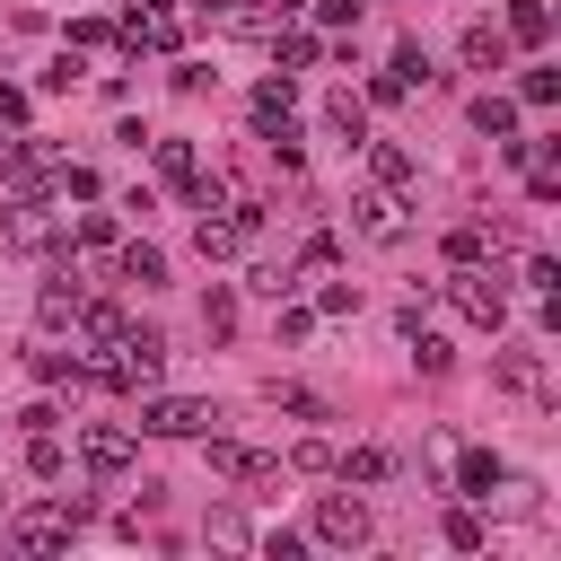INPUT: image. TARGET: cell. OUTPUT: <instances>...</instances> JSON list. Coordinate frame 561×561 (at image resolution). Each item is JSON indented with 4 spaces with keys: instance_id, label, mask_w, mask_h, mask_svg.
<instances>
[{
    "instance_id": "cell-12",
    "label": "cell",
    "mask_w": 561,
    "mask_h": 561,
    "mask_svg": "<svg viewBox=\"0 0 561 561\" xmlns=\"http://www.w3.org/2000/svg\"><path fill=\"white\" fill-rule=\"evenodd\" d=\"M500 35H508V44H543V35H552V9H543V0H508V26H500Z\"/></svg>"
},
{
    "instance_id": "cell-10",
    "label": "cell",
    "mask_w": 561,
    "mask_h": 561,
    "mask_svg": "<svg viewBox=\"0 0 561 561\" xmlns=\"http://www.w3.org/2000/svg\"><path fill=\"white\" fill-rule=\"evenodd\" d=\"M289 105H298V96H289V79H263V88H254V131L272 140V131L289 123Z\"/></svg>"
},
{
    "instance_id": "cell-11",
    "label": "cell",
    "mask_w": 561,
    "mask_h": 561,
    "mask_svg": "<svg viewBox=\"0 0 561 561\" xmlns=\"http://www.w3.org/2000/svg\"><path fill=\"white\" fill-rule=\"evenodd\" d=\"M500 482H508V473H500V456H482V447H473V456L456 465V491H465V500H491Z\"/></svg>"
},
{
    "instance_id": "cell-23",
    "label": "cell",
    "mask_w": 561,
    "mask_h": 561,
    "mask_svg": "<svg viewBox=\"0 0 561 561\" xmlns=\"http://www.w3.org/2000/svg\"><path fill=\"white\" fill-rule=\"evenodd\" d=\"M158 175L184 184V175H193V140H158Z\"/></svg>"
},
{
    "instance_id": "cell-3",
    "label": "cell",
    "mask_w": 561,
    "mask_h": 561,
    "mask_svg": "<svg viewBox=\"0 0 561 561\" xmlns=\"http://www.w3.org/2000/svg\"><path fill=\"white\" fill-rule=\"evenodd\" d=\"M447 298H456V316H465V324H482V333H500V324H508V289H500L482 263H456Z\"/></svg>"
},
{
    "instance_id": "cell-27",
    "label": "cell",
    "mask_w": 561,
    "mask_h": 561,
    "mask_svg": "<svg viewBox=\"0 0 561 561\" xmlns=\"http://www.w3.org/2000/svg\"><path fill=\"white\" fill-rule=\"evenodd\" d=\"M272 403H280V412H298V421H316V412H324L307 386H272Z\"/></svg>"
},
{
    "instance_id": "cell-9",
    "label": "cell",
    "mask_w": 561,
    "mask_h": 561,
    "mask_svg": "<svg viewBox=\"0 0 561 561\" xmlns=\"http://www.w3.org/2000/svg\"><path fill=\"white\" fill-rule=\"evenodd\" d=\"M79 456H88V473H123V465H131V430H105V421H96V430L79 438Z\"/></svg>"
},
{
    "instance_id": "cell-4",
    "label": "cell",
    "mask_w": 561,
    "mask_h": 561,
    "mask_svg": "<svg viewBox=\"0 0 561 561\" xmlns=\"http://www.w3.org/2000/svg\"><path fill=\"white\" fill-rule=\"evenodd\" d=\"M210 421H219V412H210V403H193V394H158V403L140 412V430H149V438H202Z\"/></svg>"
},
{
    "instance_id": "cell-6",
    "label": "cell",
    "mask_w": 561,
    "mask_h": 561,
    "mask_svg": "<svg viewBox=\"0 0 561 561\" xmlns=\"http://www.w3.org/2000/svg\"><path fill=\"white\" fill-rule=\"evenodd\" d=\"M316 535L351 552V543H368V508H359L351 491H324V500H316Z\"/></svg>"
},
{
    "instance_id": "cell-2",
    "label": "cell",
    "mask_w": 561,
    "mask_h": 561,
    "mask_svg": "<svg viewBox=\"0 0 561 561\" xmlns=\"http://www.w3.org/2000/svg\"><path fill=\"white\" fill-rule=\"evenodd\" d=\"M79 526H88V500H79V491H61L53 508H18V517H9V535H18L26 552H53V543H70Z\"/></svg>"
},
{
    "instance_id": "cell-28",
    "label": "cell",
    "mask_w": 561,
    "mask_h": 561,
    "mask_svg": "<svg viewBox=\"0 0 561 561\" xmlns=\"http://www.w3.org/2000/svg\"><path fill=\"white\" fill-rule=\"evenodd\" d=\"M377 175H386V184L403 193V184H412V158H403V149H377Z\"/></svg>"
},
{
    "instance_id": "cell-26",
    "label": "cell",
    "mask_w": 561,
    "mask_h": 561,
    "mask_svg": "<svg viewBox=\"0 0 561 561\" xmlns=\"http://www.w3.org/2000/svg\"><path fill=\"white\" fill-rule=\"evenodd\" d=\"M447 543H456V552H482V517L456 508V517H447Z\"/></svg>"
},
{
    "instance_id": "cell-30",
    "label": "cell",
    "mask_w": 561,
    "mask_h": 561,
    "mask_svg": "<svg viewBox=\"0 0 561 561\" xmlns=\"http://www.w3.org/2000/svg\"><path fill=\"white\" fill-rule=\"evenodd\" d=\"M526 289H543V298H552V289H561V263H552V254H535V263H526Z\"/></svg>"
},
{
    "instance_id": "cell-13",
    "label": "cell",
    "mask_w": 561,
    "mask_h": 561,
    "mask_svg": "<svg viewBox=\"0 0 561 561\" xmlns=\"http://www.w3.org/2000/svg\"><path fill=\"white\" fill-rule=\"evenodd\" d=\"M324 123H333L342 140H368V105H359L351 88H333V96H324Z\"/></svg>"
},
{
    "instance_id": "cell-24",
    "label": "cell",
    "mask_w": 561,
    "mask_h": 561,
    "mask_svg": "<svg viewBox=\"0 0 561 561\" xmlns=\"http://www.w3.org/2000/svg\"><path fill=\"white\" fill-rule=\"evenodd\" d=\"M351 307H359V280H324L316 289V316H351Z\"/></svg>"
},
{
    "instance_id": "cell-33",
    "label": "cell",
    "mask_w": 561,
    "mask_h": 561,
    "mask_svg": "<svg viewBox=\"0 0 561 561\" xmlns=\"http://www.w3.org/2000/svg\"><path fill=\"white\" fill-rule=\"evenodd\" d=\"M193 9H228V0H193Z\"/></svg>"
},
{
    "instance_id": "cell-14",
    "label": "cell",
    "mask_w": 561,
    "mask_h": 561,
    "mask_svg": "<svg viewBox=\"0 0 561 561\" xmlns=\"http://www.w3.org/2000/svg\"><path fill=\"white\" fill-rule=\"evenodd\" d=\"M465 61H473V70H500V61H508V35H500V26H465Z\"/></svg>"
},
{
    "instance_id": "cell-16",
    "label": "cell",
    "mask_w": 561,
    "mask_h": 561,
    "mask_svg": "<svg viewBox=\"0 0 561 561\" xmlns=\"http://www.w3.org/2000/svg\"><path fill=\"white\" fill-rule=\"evenodd\" d=\"M500 386H508V394H535V386H543V359H535V351H500Z\"/></svg>"
},
{
    "instance_id": "cell-7",
    "label": "cell",
    "mask_w": 561,
    "mask_h": 561,
    "mask_svg": "<svg viewBox=\"0 0 561 561\" xmlns=\"http://www.w3.org/2000/svg\"><path fill=\"white\" fill-rule=\"evenodd\" d=\"M210 473H228V482H272L280 465L254 456V447H237V438H210Z\"/></svg>"
},
{
    "instance_id": "cell-15",
    "label": "cell",
    "mask_w": 561,
    "mask_h": 561,
    "mask_svg": "<svg viewBox=\"0 0 561 561\" xmlns=\"http://www.w3.org/2000/svg\"><path fill=\"white\" fill-rule=\"evenodd\" d=\"M473 131H491V140H508V131H517V105L482 88V96H473Z\"/></svg>"
},
{
    "instance_id": "cell-1",
    "label": "cell",
    "mask_w": 561,
    "mask_h": 561,
    "mask_svg": "<svg viewBox=\"0 0 561 561\" xmlns=\"http://www.w3.org/2000/svg\"><path fill=\"white\" fill-rule=\"evenodd\" d=\"M158 368H167V342H158V333H131V324H123V333L105 342V359L88 368V386H123V394H131V386H158Z\"/></svg>"
},
{
    "instance_id": "cell-22",
    "label": "cell",
    "mask_w": 561,
    "mask_h": 561,
    "mask_svg": "<svg viewBox=\"0 0 561 561\" xmlns=\"http://www.w3.org/2000/svg\"><path fill=\"white\" fill-rule=\"evenodd\" d=\"M316 53H324V44H316V35H307V26H280V61H289V70H307V61H316Z\"/></svg>"
},
{
    "instance_id": "cell-32",
    "label": "cell",
    "mask_w": 561,
    "mask_h": 561,
    "mask_svg": "<svg viewBox=\"0 0 561 561\" xmlns=\"http://www.w3.org/2000/svg\"><path fill=\"white\" fill-rule=\"evenodd\" d=\"M18 114H26V88H9V79H0V123H18Z\"/></svg>"
},
{
    "instance_id": "cell-19",
    "label": "cell",
    "mask_w": 561,
    "mask_h": 561,
    "mask_svg": "<svg viewBox=\"0 0 561 561\" xmlns=\"http://www.w3.org/2000/svg\"><path fill=\"white\" fill-rule=\"evenodd\" d=\"M35 377H44V386H88V359H70V351H35Z\"/></svg>"
},
{
    "instance_id": "cell-21",
    "label": "cell",
    "mask_w": 561,
    "mask_h": 561,
    "mask_svg": "<svg viewBox=\"0 0 561 561\" xmlns=\"http://www.w3.org/2000/svg\"><path fill=\"white\" fill-rule=\"evenodd\" d=\"M333 465H342V482H386V447H351Z\"/></svg>"
},
{
    "instance_id": "cell-29",
    "label": "cell",
    "mask_w": 561,
    "mask_h": 561,
    "mask_svg": "<svg viewBox=\"0 0 561 561\" xmlns=\"http://www.w3.org/2000/svg\"><path fill=\"white\" fill-rule=\"evenodd\" d=\"M79 245H88V254H105V245H114V219H96V210H88V219H79Z\"/></svg>"
},
{
    "instance_id": "cell-31",
    "label": "cell",
    "mask_w": 561,
    "mask_h": 561,
    "mask_svg": "<svg viewBox=\"0 0 561 561\" xmlns=\"http://www.w3.org/2000/svg\"><path fill=\"white\" fill-rule=\"evenodd\" d=\"M316 333V307H280V342H307Z\"/></svg>"
},
{
    "instance_id": "cell-17",
    "label": "cell",
    "mask_w": 561,
    "mask_h": 561,
    "mask_svg": "<svg viewBox=\"0 0 561 561\" xmlns=\"http://www.w3.org/2000/svg\"><path fill=\"white\" fill-rule=\"evenodd\" d=\"M26 473L35 482H61V438L53 430H26Z\"/></svg>"
},
{
    "instance_id": "cell-20",
    "label": "cell",
    "mask_w": 561,
    "mask_h": 561,
    "mask_svg": "<svg viewBox=\"0 0 561 561\" xmlns=\"http://www.w3.org/2000/svg\"><path fill=\"white\" fill-rule=\"evenodd\" d=\"M79 307H88L79 280H53V289H44V324H79Z\"/></svg>"
},
{
    "instance_id": "cell-8",
    "label": "cell",
    "mask_w": 561,
    "mask_h": 561,
    "mask_svg": "<svg viewBox=\"0 0 561 561\" xmlns=\"http://www.w3.org/2000/svg\"><path fill=\"white\" fill-rule=\"evenodd\" d=\"M245 237H254V228H245V219H237V210H228V219H210V210H202V219H193V245H202V254H210V263H228V254H237V245H245Z\"/></svg>"
},
{
    "instance_id": "cell-5",
    "label": "cell",
    "mask_w": 561,
    "mask_h": 561,
    "mask_svg": "<svg viewBox=\"0 0 561 561\" xmlns=\"http://www.w3.org/2000/svg\"><path fill=\"white\" fill-rule=\"evenodd\" d=\"M351 228H359V237H377V245H394V237H403V202H394V184L351 193Z\"/></svg>"
},
{
    "instance_id": "cell-25",
    "label": "cell",
    "mask_w": 561,
    "mask_h": 561,
    "mask_svg": "<svg viewBox=\"0 0 561 561\" xmlns=\"http://www.w3.org/2000/svg\"><path fill=\"white\" fill-rule=\"evenodd\" d=\"M289 465H298V473H333V447H324V438H298Z\"/></svg>"
},
{
    "instance_id": "cell-18",
    "label": "cell",
    "mask_w": 561,
    "mask_h": 561,
    "mask_svg": "<svg viewBox=\"0 0 561 561\" xmlns=\"http://www.w3.org/2000/svg\"><path fill=\"white\" fill-rule=\"evenodd\" d=\"M123 280L158 289V280H167V254H158V245H123Z\"/></svg>"
}]
</instances>
